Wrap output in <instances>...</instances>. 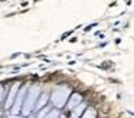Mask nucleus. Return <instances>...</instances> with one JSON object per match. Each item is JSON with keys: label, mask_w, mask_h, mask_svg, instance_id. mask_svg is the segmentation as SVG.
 Instances as JSON below:
<instances>
[{"label": "nucleus", "mask_w": 134, "mask_h": 118, "mask_svg": "<svg viewBox=\"0 0 134 118\" xmlns=\"http://www.w3.org/2000/svg\"><path fill=\"white\" fill-rule=\"evenodd\" d=\"M38 95H39V86H33L30 89V92L27 94L26 101L23 104V109H22L23 115H29L36 108V98H38Z\"/></svg>", "instance_id": "f257e3e1"}, {"label": "nucleus", "mask_w": 134, "mask_h": 118, "mask_svg": "<svg viewBox=\"0 0 134 118\" xmlns=\"http://www.w3.org/2000/svg\"><path fill=\"white\" fill-rule=\"evenodd\" d=\"M68 98H69V88L68 86H62V88H58L53 92L51 99H52V104L56 108H62L65 105V102L68 101Z\"/></svg>", "instance_id": "f03ea898"}, {"label": "nucleus", "mask_w": 134, "mask_h": 118, "mask_svg": "<svg viewBox=\"0 0 134 118\" xmlns=\"http://www.w3.org/2000/svg\"><path fill=\"white\" fill-rule=\"evenodd\" d=\"M25 92H26V88H22L20 92L18 94V97H16V101L15 104H13L12 106V114H19V111L20 109H23V99H25Z\"/></svg>", "instance_id": "7ed1b4c3"}, {"label": "nucleus", "mask_w": 134, "mask_h": 118, "mask_svg": "<svg viewBox=\"0 0 134 118\" xmlns=\"http://www.w3.org/2000/svg\"><path fill=\"white\" fill-rule=\"evenodd\" d=\"M18 85H15L12 89H10V94H9V97H7V101L4 102V106L6 108H12L13 106V104H15V101H16V97H18Z\"/></svg>", "instance_id": "20e7f679"}, {"label": "nucleus", "mask_w": 134, "mask_h": 118, "mask_svg": "<svg viewBox=\"0 0 134 118\" xmlns=\"http://www.w3.org/2000/svg\"><path fill=\"white\" fill-rule=\"evenodd\" d=\"M81 101H82V98H81V95L79 94H74L72 95V98H71V101L68 102V106L66 108L68 109H74V108H76V106L81 104Z\"/></svg>", "instance_id": "39448f33"}, {"label": "nucleus", "mask_w": 134, "mask_h": 118, "mask_svg": "<svg viewBox=\"0 0 134 118\" xmlns=\"http://www.w3.org/2000/svg\"><path fill=\"white\" fill-rule=\"evenodd\" d=\"M85 112V104H79L76 108L72 109V112H71V118H81L82 115H84Z\"/></svg>", "instance_id": "423d86ee"}, {"label": "nucleus", "mask_w": 134, "mask_h": 118, "mask_svg": "<svg viewBox=\"0 0 134 118\" xmlns=\"http://www.w3.org/2000/svg\"><path fill=\"white\" fill-rule=\"evenodd\" d=\"M46 101H48V95H46V94H42L41 98H39V101H38V104H36V108H35V109L41 111L42 108H45V105H46Z\"/></svg>", "instance_id": "0eeeda50"}, {"label": "nucleus", "mask_w": 134, "mask_h": 118, "mask_svg": "<svg viewBox=\"0 0 134 118\" xmlns=\"http://www.w3.org/2000/svg\"><path fill=\"white\" fill-rule=\"evenodd\" d=\"M81 118H97V112H95V109H94V108H88V109H85L84 115H82Z\"/></svg>", "instance_id": "6e6552de"}, {"label": "nucleus", "mask_w": 134, "mask_h": 118, "mask_svg": "<svg viewBox=\"0 0 134 118\" xmlns=\"http://www.w3.org/2000/svg\"><path fill=\"white\" fill-rule=\"evenodd\" d=\"M59 117H61V114H59V109L56 108V109H51L49 114H48L45 118H59Z\"/></svg>", "instance_id": "1a4fd4ad"}, {"label": "nucleus", "mask_w": 134, "mask_h": 118, "mask_svg": "<svg viewBox=\"0 0 134 118\" xmlns=\"http://www.w3.org/2000/svg\"><path fill=\"white\" fill-rule=\"evenodd\" d=\"M49 111H51V109H49V106H45L43 109H41V111H39V114H38V118H45L48 114H49Z\"/></svg>", "instance_id": "9d476101"}]
</instances>
